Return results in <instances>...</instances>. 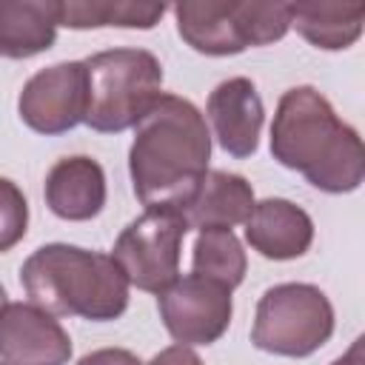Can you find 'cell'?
<instances>
[{
    "instance_id": "7402d4cb",
    "label": "cell",
    "mask_w": 365,
    "mask_h": 365,
    "mask_svg": "<svg viewBox=\"0 0 365 365\" xmlns=\"http://www.w3.org/2000/svg\"><path fill=\"white\" fill-rule=\"evenodd\" d=\"M331 365H365V356H362V339H354V345L348 348V354H342L336 362Z\"/></svg>"
},
{
    "instance_id": "8992f818",
    "label": "cell",
    "mask_w": 365,
    "mask_h": 365,
    "mask_svg": "<svg viewBox=\"0 0 365 365\" xmlns=\"http://www.w3.org/2000/svg\"><path fill=\"white\" fill-rule=\"evenodd\" d=\"M334 334L331 299L308 282H282L257 302L251 342L279 356H308Z\"/></svg>"
},
{
    "instance_id": "44dd1931",
    "label": "cell",
    "mask_w": 365,
    "mask_h": 365,
    "mask_svg": "<svg viewBox=\"0 0 365 365\" xmlns=\"http://www.w3.org/2000/svg\"><path fill=\"white\" fill-rule=\"evenodd\" d=\"M148 365H202V359L188 345H171V348L160 351Z\"/></svg>"
},
{
    "instance_id": "7c38bea8",
    "label": "cell",
    "mask_w": 365,
    "mask_h": 365,
    "mask_svg": "<svg viewBox=\"0 0 365 365\" xmlns=\"http://www.w3.org/2000/svg\"><path fill=\"white\" fill-rule=\"evenodd\" d=\"M245 240L265 259H297L314 242V222L291 200L271 197L254 202L245 220Z\"/></svg>"
},
{
    "instance_id": "6da1fadb",
    "label": "cell",
    "mask_w": 365,
    "mask_h": 365,
    "mask_svg": "<svg viewBox=\"0 0 365 365\" xmlns=\"http://www.w3.org/2000/svg\"><path fill=\"white\" fill-rule=\"evenodd\" d=\"M211 134L197 106L177 94H160L137 123L128 151L134 194L145 208L180 211L208 171Z\"/></svg>"
},
{
    "instance_id": "5bb4252c",
    "label": "cell",
    "mask_w": 365,
    "mask_h": 365,
    "mask_svg": "<svg viewBox=\"0 0 365 365\" xmlns=\"http://www.w3.org/2000/svg\"><path fill=\"white\" fill-rule=\"evenodd\" d=\"M254 188L245 177L228 171H205L188 202L180 208L188 228H234L248 220Z\"/></svg>"
},
{
    "instance_id": "603a6c76",
    "label": "cell",
    "mask_w": 365,
    "mask_h": 365,
    "mask_svg": "<svg viewBox=\"0 0 365 365\" xmlns=\"http://www.w3.org/2000/svg\"><path fill=\"white\" fill-rule=\"evenodd\" d=\"M6 305H9V302H6V291H3V285H0V311H3Z\"/></svg>"
},
{
    "instance_id": "2e32d148",
    "label": "cell",
    "mask_w": 365,
    "mask_h": 365,
    "mask_svg": "<svg viewBox=\"0 0 365 365\" xmlns=\"http://www.w3.org/2000/svg\"><path fill=\"white\" fill-rule=\"evenodd\" d=\"M288 17L311 46L339 51L362 34L365 3H291Z\"/></svg>"
},
{
    "instance_id": "9c48e42d",
    "label": "cell",
    "mask_w": 365,
    "mask_h": 365,
    "mask_svg": "<svg viewBox=\"0 0 365 365\" xmlns=\"http://www.w3.org/2000/svg\"><path fill=\"white\" fill-rule=\"evenodd\" d=\"M17 111L37 134H63L86 120V66L54 63L37 71L20 91Z\"/></svg>"
},
{
    "instance_id": "ac0fdd59",
    "label": "cell",
    "mask_w": 365,
    "mask_h": 365,
    "mask_svg": "<svg viewBox=\"0 0 365 365\" xmlns=\"http://www.w3.org/2000/svg\"><path fill=\"white\" fill-rule=\"evenodd\" d=\"M194 274L237 288L245 277V251L231 228H205L194 242Z\"/></svg>"
},
{
    "instance_id": "e0dca14e",
    "label": "cell",
    "mask_w": 365,
    "mask_h": 365,
    "mask_svg": "<svg viewBox=\"0 0 365 365\" xmlns=\"http://www.w3.org/2000/svg\"><path fill=\"white\" fill-rule=\"evenodd\" d=\"M165 14L163 3H60V26L68 29H100V26H120V29H151Z\"/></svg>"
},
{
    "instance_id": "4fadbf2b",
    "label": "cell",
    "mask_w": 365,
    "mask_h": 365,
    "mask_svg": "<svg viewBox=\"0 0 365 365\" xmlns=\"http://www.w3.org/2000/svg\"><path fill=\"white\" fill-rule=\"evenodd\" d=\"M46 205L60 220L83 222L106 205V174L91 157H63L46 177Z\"/></svg>"
},
{
    "instance_id": "9a60e30c",
    "label": "cell",
    "mask_w": 365,
    "mask_h": 365,
    "mask_svg": "<svg viewBox=\"0 0 365 365\" xmlns=\"http://www.w3.org/2000/svg\"><path fill=\"white\" fill-rule=\"evenodd\" d=\"M60 26L54 0H0V57L26 60L51 48Z\"/></svg>"
},
{
    "instance_id": "8fae6325",
    "label": "cell",
    "mask_w": 365,
    "mask_h": 365,
    "mask_svg": "<svg viewBox=\"0 0 365 365\" xmlns=\"http://www.w3.org/2000/svg\"><path fill=\"white\" fill-rule=\"evenodd\" d=\"M205 114L222 151H228L231 157H251L257 151L265 108L248 77L222 80L208 94Z\"/></svg>"
},
{
    "instance_id": "5b68a950",
    "label": "cell",
    "mask_w": 365,
    "mask_h": 365,
    "mask_svg": "<svg viewBox=\"0 0 365 365\" xmlns=\"http://www.w3.org/2000/svg\"><path fill=\"white\" fill-rule=\"evenodd\" d=\"M180 37L200 54L225 57L240 54L248 46H268L282 40L291 29L285 3H177L174 6Z\"/></svg>"
},
{
    "instance_id": "30bf717a",
    "label": "cell",
    "mask_w": 365,
    "mask_h": 365,
    "mask_svg": "<svg viewBox=\"0 0 365 365\" xmlns=\"http://www.w3.org/2000/svg\"><path fill=\"white\" fill-rule=\"evenodd\" d=\"M0 359L6 365H66L71 339L54 314L31 302H9L0 311Z\"/></svg>"
},
{
    "instance_id": "3957f363",
    "label": "cell",
    "mask_w": 365,
    "mask_h": 365,
    "mask_svg": "<svg viewBox=\"0 0 365 365\" xmlns=\"http://www.w3.org/2000/svg\"><path fill=\"white\" fill-rule=\"evenodd\" d=\"M20 282L31 305L60 317L108 322L128 308V279L120 265L108 254L66 242L37 248L23 262Z\"/></svg>"
},
{
    "instance_id": "d6986e66",
    "label": "cell",
    "mask_w": 365,
    "mask_h": 365,
    "mask_svg": "<svg viewBox=\"0 0 365 365\" xmlns=\"http://www.w3.org/2000/svg\"><path fill=\"white\" fill-rule=\"evenodd\" d=\"M29 228V202L23 197V191L0 177V254L11 251Z\"/></svg>"
},
{
    "instance_id": "ba28073f",
    "label": "cell",
    "mask_w": 365,
    "mask_h": 365,
    "mask_svg": "<svg viewBox=\"0 0 365 365\" xmlns=\"http://www.w3.org/2000/svg\"><path fill=\"white\" fill-rule=\"evenodd\" d=\"M157 308L165 331L180 345H211L231 322V288L200 274L177 277L157 294Z\"/></svg>"
},
{
    "instance_id": "52a82bcc",
    "label": "cell",
    "mask_w": 365,
    "mask_h": 365,
    "mask_svg": "<svg viewBox=\"0 0 365 365\" xmlns=\"http://www.w3.org/2000/svg\"><path fill=\"white\" fill-rule=\"evenodd\" d=\"M188 225L174 208H145L114 242L111 259L140 291L160 294L180 277V245Z\"/></svg>"
},
{
    "instance_id": "ffe728a7",
    "label": "cell",
    "mask_w": 365,
    "mask_h": 365,
    "mask_svg": "<svg viewBox=\"0 0 365 365\" xmlns=\"http://www.w3.org/2000/svg\"><path fill=\"white\" fill-rule=\"evenodd\" d=\"M77 365H143V362L125 348H100V351L86 354Z\"/></svg>"
},
{
    "instance_id": "277c9868",
    "label": "cell",
    "mask_w": 365,
    "mask_h": 365,
    "mask_svg": "<svg viewBox=\"0 0 365 365\" xmlns=\"http://www.w3.org/2000/svg\"><path fill=\"white\" fill-rule=\"evenodd\" d=\"M86 66V125L117 134L137 125L163 94V66L145 48L97 51Z\"/></svg>"
},
{
    "instance_id": "7a4b0ae2",
    "label": "cell",
    "mask_w": 365,
    "mask_h": 365,
    "mask_svg": "<svg viewBox=\"0 0 365 365\" xmlns=\"http://www.w3.org/2000/svg\"><path fill=\"white\" fill-rule=\"evenodd\" d=\"M271 154L279 165L305 174L314 188L328 194L354 191L365 177L359 134L311 86L288 88L279 97L271 125Z\"/></svg>"
}]
</instances>
